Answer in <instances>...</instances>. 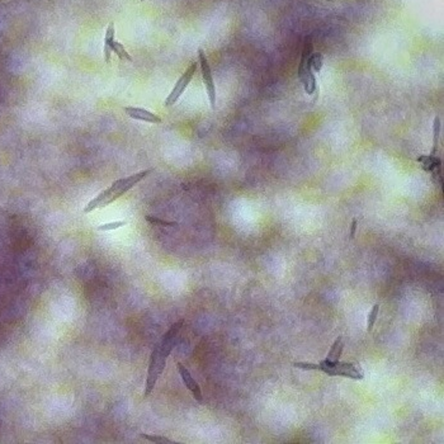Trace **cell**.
Wrapping results in <instances>:
<instances>
[{"mask_svg":"<svg viewBox=\"0 0 444 444\" xmlns=\"http://www.w3.org/2000/svg\"><path fill=\"white\" fill-rule=\"evenodd\" d=\"M316 371H321L324 373L329 374V376H340V377H347V379L351 380H362L363 379V372L359 368H357L354 364L351 363H345V362H331V361H325L320 362L317 364Z\"/></svg>","mask_w":444,"mask_h":444,"instance_id":"6da1fadb","label":"cell"},{"mask_svg":"<svg viewBox=\"0 0 444 444\" xmlns=\"http://www.w3.org/2000/svg\"><path fill=\"white\" fill-rule=\"evenodd\" d=\"M154 170V169H147V170L144 171H140V173L134 174V175L128 176V178H122V179H118V181H116L115 183L112 184V186L108 188V198L105 199V202L103 203L102 207H105V206L110 205L112 202H115L116 199H118L120 197H122L123 194H125L126 192H128L129 189L132 188V187L136 186L139 182H141L142 179L145 178L146 175H149L151 171Z\"/></svg>","mask_w":444,"mask_h":444,"instance_id":"7a4b0ae2","label":"cell"},{"mask_svg":"<svg viewBox=\"0 0 444 444\" xmlns=\"http://www.w3.org/2000/svg\"><path fill=\"white\" fill-rule=\"evenodd\" d=\"M166 358L168 357L161 351L160 345H157L154 350H152L151 358H150L149 371H147V380H146V388H145V397L150 396V393L154 390L157 381L160 374L163 373L164 367H165Z\"/></svg>","mask_w":444,"mask_h":444,"instance_id":"3957f363","label":"cell"},{"mask_svg":"<svg viewBox=\"0 0 444 444\" xmlns=\"http://www.w3.org/2000/svg\"><path fill=\"white\" fill-rule=\"evenodd\" d=\"M310 55H311V47H307V49L303 50L302 57H301V61H300V66H298V76H300L301 83H302L303 86H305L306 93L308 95H313L316 91L317 83L315 79V74L313 73V70H311L310 66H308V57H310Z\"/></svg>","mask_w":444,"mask_h":444,"instance_id":"277c9868","label":"cell"},{"mask_svg":"<svg viewBox=\"0 0 444 444\" xmlns=\"http://www.w3.org/2000/svg\"><path fill=\"white\" fill-rule=\"evenodd\" d=\"M197 66H198L197 62H192L189 65V68L184 71L183 75L179 78V80L176 81V84L174 85L173 91L170 92V94H169L168 98H166L165 107H171V105H174L176 102H178V99L181 98V95L184 93V91H186L187 86H188V84L190 83V80H192L193 75H194L195 71H197Z\"/></svg>","mask_w":444,"mask_h":444,"instance_id":"5b68a950","label":"cell"},{"mask_svg":"<svg viewBox=\"0 0 444 444\" xmlns=\"http://www.w3.org/2000/svg\"><path fill=\"white\" fill-rule=\"evenodd\" d=\"M198 57H199V63H201V70H202V78L203 83L206 85V91H207L208 100H210L211 107H216V86L215 81L212 78V71H211L210 63L207 61V57H206L205 51L203 49H198Z\"/></svg>","mask_w":444,"mask_h":444,"instance_id":"8992f818","label":"cell"},{"mask_svg":"<svg viewBox=\"0 0 444 444\" xmlns=\"http://www.w3.org/2000/svg\"><path fill=\"white\" fill-rule=\"evenodd\" d=\"M183 324H184V320H179V321H176L175 324H174L173 326H171L170 329L166 331V334L164 335V338H163V342L159 344L160 345L161 351H163V353L165 354L166 357H169V354L171 353L173 348L175 347L176 338H178V332H179V330L182 329V325Z\"/></svg>","mask_w":444,"mask_h":444,"instance_id":"52a82bcc","label":"cell"},{"mask_svg":"<svg viewBox=\"0 0 444 444\" xmlns=\"http://www.w3.org/2000/svg\"><path fill=\"white\" fill-rule=\"evenodd\" d=\"M123 110L131 118L137 121H142V122L149 123H161V118L155 113L150 112V110L144 109V108L139 107H123Z\"/></svg>","mask_w":444,"mask_h":444,"instance_id":"ba28073f","label":"cell"},{"mask_svg":"<svg viewBox=\"0 0 444 444\" xmlns=\"http://www.w3.org/2000/svg\"><path fill=\"white\" fill-rule=\"evenodd\" d=\"M176 367H178L179 373H181L182 379H183L184 383H186L187 388H188L190 392L193 393V396H194V398L198 401V403H202V401H203L202 391H201V388H199V386H198V383L195 382L194 380H193L192 376H190L188 369H187L186 367H184L182 363L176 364Z\"/></svg>","mask_w":444,"mask_h":444,"instance_id":"9c48e42d","label":"cell"},{"mask_svg":"<svg viewBox=\"0 0 444 444\" xmlns=\"http://www.w3.org/2000/svg\"><path fill=\"white\" fill-rule=\"evenodd\" d=\"M115 23H109V26H108L107 32H105V37H104V49H103V54H104V60L105 62H109L110 61V54H112V46H113V42H115Z\"/></svg>","mask_w":444,"mask_h":444,"instance_id":"30bf717a","label":"cell"},{"mask_svg":"<svg viewBox=\"0 0 444 444\" xmlns=\"http://www.w3.org/2000/svg\"><path fill=\"white\" fill-rule=\"evenodd\" d=\"M343 348H344V343H343V338L339 337L337 338V340L334 342V344L331 345V349L329 350V356H327V361L337 362L339 361L340 356H342Z\"/></svg>","mask_w":444,"mask_h":444,"instance_id":"8fae6325","label":"cell"},{"mask_svg":"<svg viewBox=\"0 0 444 444\" xmlns=\"http://www.w3.org/2000/svg\"><path fill=\"white\" fill-rule=\"evenodd\" d=\"M322 61H324V57L320 52H315V54H311L308 57V66L313 70V73H319L322 68Z\"/></svg>","mask_w":444,"mask_h":444,"instance_id":"7c38bea8","label":"cell"},{"mask_svg":"<svg viewBox=\"0 0 444 444\" xmlns=\"http://www.w3.org/2000/svg\"><path fill=\"white\" fill-rule=\"evenodd\" d=\"M439 131H440V118L437 116V117L434 118V125H433V150H432L433 157H435V154H437Z\"/></svg>","mask_w":444,"mask_h":444,"instance_id":"4fadbf2b","label":"cell"},{"mask_svg":"<svg viewBox=\"0 0 444 444\" xmlns=\"http://www.w3.org/2000/svg\"><path fill=\"white\" fill-rule=\"evenodd\" d=\"M112 52H115V54L117 55V56L120 57L121 60H126V61L132 62V57L129 56V54L126 51V49L123 47V45L121 43V42H117V41L113 42Z\"/></svg>","mask_w":444,"mask_h":444,"instance_id":"5bb4252c","label":"cell"},{"mask_svg":"<svg viewBox=\"0 0 444 444\" xmlns=\"http://www.w3.org/2000/svg\"><path fill=\"white\" fill-rule=\"evenodd\" d=\"M419 161L424 165L425 170H434V169H437V166L440 165V161L438 160V158L433 157V155H430V157H420Z\"/></svg>","mask_w":444,"mask_h":444,"instance_id":"9a60e30c","label":"cell"},{"mask_svg":"<svg viewBox=\"0 0 444 444\" xmlns=\"http://www.w3.org/2000/svg\"><path fill=\"white\" fill-rule=\"evenodd\" d=\"M379 311H380V305L379 303H376V305L372 307V310L369 311V315H368V326H367V329H368V331H372V329H373L374 326V322H376L377 320V315H379Z\"/></svg>","mask_w":444,"mask_h":444,"instance_id":"2e32d148","label":"cell"},{"mask_svg":"<svg viewBox=\"0 0 444 444\" xmlns=\"http://www.w3.org/2000/svg\"><path fill=\"white\" fill-rule=\"evenodd\" d=\"M140 437L144 438V439L150 440L152 443H160V444H171L174 443L173 440L168 439L165 437H160V435H149V434H140Z\"/></svg>","mask_w":444,"mask_h":444,"instance_id":"e0dca14e","label":"cell"},{"mask_svg":"<svg viewBox=\"0 0 444 444\" xmlns=\"http://www.w3.org/2000/svg\"><path fill=\"white\" fill-rule=\"evenodd\" d=\"M126 225H127L126 221L109 222V224H104V225H100V226H98V230H99V231H109V230L120 229V227L126 226Z\"/></svg>","mask_w":444,"mask_h":444,"instance_id":"ac0fdd59","label":"cell"},{"mask_svg":"<svg viewBox=\"0 0 444 444\" xmlns=\"http://www.w3.org/2000/svg\"><path fill=\"white\" fill-rule=\"evenodd\" d=\"M145 220H146L147 222H150V224L160 225V226H169V227H174V226H176V222L164 221V220H160V218L151 217V216H146V217H145Z\"/></svg>","mask_w":444,"mask_h":444,"instance_id":"d6986e66","label":"cell"},{"mask_svg":"<svg viewBox=\"0 0 444 444\" xmlns=\"http://www.w3.org/2000/svg\"><path fill=\"white\" fill-rule=\"evenodd\" d=\"M293 367H296V368L306 369V371H316L317 369V364L307 363V362H295V363H293Z\"/></svg>","mask_w":444,"mask_h":444,"instance_id":"ffe728a7","label":"cell"},{"mask_svg":"<svg viewBox=\"0 0 444 444\" xmlns=\"http://www.w3.org/2000/svg\"><path fill=\"white\" fill-rule=\"evenodd\" d=\"M357 226H358V221H357V218H353V221H351V226H350V239H354V236H356Z\"/></svg>","mask_w":444,"mask_h":444,"instance_id":"44dd1931","label":"cell"},{"mask_svg":"<svg viewBox=\"0 0 444 444\" xmlns=\"http://www.w3.org/2000/svg\"><path fill=\"white\" fill-rule=\"evenodd\" d=\"M325 2H334V0H325Z\"/></svg>","mask_w":444,"mask_h":444,"instance_id":"7402d4cb","label":"cell"},{"mask_svg":"<svg viewBox=\"0 0 444 444\" xmlns=\"http://www.w3.org/2000/svg\"><path fill=\"white\" fill-rule=\"evenodd\" d=\"M141 2H145V0H141Z\"/></svg>","mask_w":444,"mask_h":444,"instance_id":"603a6c76","label":"cell"}]
</instances>
